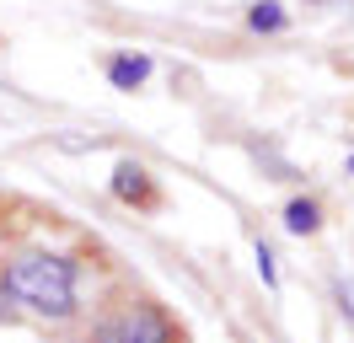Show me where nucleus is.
<instances>
[{
    "mask_svg": "<svg viewBox=\"0 0 354 343\" xmlns=\"http://www.w3.org/2000/svg\"><path fill=\"white\" fill-rule=\"evenodd\" d=\"M91 338L97 343H177V322L156 300H124V306L97 317Z\"/></svg>",
    "mask_w": 354,
    "mask_h": 343,
    "instance_id": "obj_2",
    "label": "nucleus"
},
{
    "mask_svg": "<svg viewBox=\"0 0 354 343\" xmlns=\"http://www.w3.org/2000/svg\"><path fill=\"white\" fill-rule=\"evenodd\" d=\"M6 295L27 306V311H38L48 322H65L75 317V263L59 252H22L11 268H6Z\"/></svg>",
    "mask_w": 354,
    "mask_h": 343,
    "instance_id": "obj_1",
    "label": "nucleus"
},
{
    "mask_svg": "<svg viewBox=\"0 0 354 343\" xmlns=\"http://www.w3.org/2000/svg\"><path fill=\"white\" fill-rule=\"evenodd\" d=\"M113 193L118 198H151V183H145V167H134V161H118V172H113Z\"/></svg>",
    "mask_w": 354,
    "mask_h": 343,
    "instance_id": "obj_4",
    "label": "nucleus"
},
{
    "mask_svg": "<svg viewBox=\"0 0 354 343\" xmlns=\"http://www.w3.org/2000/svg\"><path fill=\"white\" fill-rule=\"evenodd\" d=\"M338 306H344V317L354 322V274L344 279V284H338Z\"/></svg>",
    "mask_w": 354,
    "mask_h": 343,
    "instance_id": "obj_7",
    "label": "nucleus"
},
{
    "mask_svg": "<svg viewBox=\"0 0 354 343\" xmlns=\"http://www.w3.org/2000/svg\"><path fill=\"white\" fill-rule=\"evenodd\" d=\"M108 81L118 91H134V86L151 81V59L145 54H118V59H108Z\"/></svg>",
    "mask_w": 354,
    "mask_h": 343,
    "instance_id": "obj_3",
    "label": "nucleus"
},
{
    "mask_svg": "<svg viewBox=\"0 0 354 343\" xmlns=\"http://www.w3.org/2000/svg\"><path fill=\"white\" fill-rule=\"evenodd\" d=\"M11 317V295H6V279H0V322Z\"/></svg>",
    "mask_w": 354,
    "mask_h": 343,
    "instance_id": "obj_9",
    "label": "nucleus"
},
{
    "mask_svg": "<svg viewBox=\"0 0 354 343\" xmlns=\"http://www.w3.org/2000/svg\"><path fill=\"white\" fill-rule=\"evenodd\" d=\"M285 231H295V236H311V231H317V204H311V198L285 204Z\"/></svg>",
    "mask_w": 354,
    "mask_h": 343,
    "instance_id": "obj_5",
    "label": "nucleus"
},
{
    "mask_svg": "<svg viewBox=\"0 0 354 343\" xmlns=\"http://www.w3.org/2000/svg\"><path fill=\"white\" fill-rule=\"evenodd\" d=\"M258 274H263V284H274V252H268L263 241H258Z\"/></svg>",
    "mask_w": 354,
    "mask_h": 343,
    "instance_id": "obj_8",
    "label": "nucleus"
},
{
    "mask_svg": "<svg viewBox=\"0 0 354 343\" xmlns=\"http://www.w3.org/2000/svg\"><path fill=\"white\" fill-rule=\"evenodd\" d=\"M247 27H252V33H279V27H285V11H279L274 0H263V6L247 11Z\"/></svg>",
    "mask_w": 354,
    "mask_h": 343,
    "instance_id": "obj_6",
    "label": "nucleus"
}]
</instances>
